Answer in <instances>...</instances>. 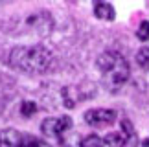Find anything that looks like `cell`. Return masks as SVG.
I'll use <instances>...</instances> for the list:
<instances>
[{
    "label": "cell",
    "mask_w": 149,
    "mask_h": 147,
    "mask_svg": "<svg viewBox=\"0 0 149 147\" xmlns=\"http://www.w3.org/2000/svg\"><path fill=\"white\" fill-rule=\"evenodd\" d=\"M103 144L109 145V147H123V145H127V136L120 131V132H109L105 140H103Z\"/></svg>",
    "instance_id": "cell-7"
},
{
    "label": "cell",
    "mask_w": 149,
    "mask_h": 147,
    "mask_svg": "<svg viewBox=\"0 0 149 147\" xmlns=\"http://www.w3.org/2000/svg\"><path fill=\"white\" fill-rule=\"evenodd\" d=\"M72 127V120L68 116H59V118H46L42 123H41V131L42 134H46V136H61L65 131Z\"/></svg>",
    "instance_id": "cell-4"
},
{
    "label": "cell",
    "mask_w": 149,
    "mask_h": 147,
    "mask_svg": "<svg viewBox=\"0 0 149 147\" xmlns=\"http://www.w3.org/2000/svg\"><path fill=\"white\" fill-rule=\"evenodd\" d=\"M85 121L90 127L101 129V127H109L116 121V110L112 109H90L85 112Z\"/></svg>",
    "instance_id": "cell-3"
},
{
    "label": "cell",
    "mask_w": 149,
    "mask_h": 147,
    "mask_svg": "<svg viewBox=\"0 0 149 147\" xmlns=\"http://www.w3.org/2000/svg\"><path fill=\"white\" fill-rule=\"evenodd\" d=\"M54 61V55L42 44L17 46L9 52V64L26 74H44Z\"/></svg>",
    "instance_id": "cell-1"
},
{
    "label": "cell",
    "mask_w": 149,
    "mask_h": 147,
    "mask_svg": "<svg viewBox=\"0 0 149 147\" xmlns=\"http://www.w3.org/2000/svg\"><path fill=\"white\" fill-rule=\"evenodd\" d=\"M136 64L142 70H149V46H144L138 50V53H136Z\"/></svg>",
    "instance_id": "cell-8"
},
{
    "label": "cell",
    "mask_w": 149,
    "mask_h": 147,
    "mask_svg": "<svg viewBox=\"0 0 149 147\" xmlns=\"http://www.w3.org/2000/svg\"><path fill=\"white\" fill-rule=\"evenodd\" d=\"M94 15L101 20H114V8L109 2H96L94 4Z\"/></svg>",
    "instance_id": "cell-6"
},
{
    "label": "cell",
    "mask_w": 149,
    "mask_h": 147,
    "mask_svg": "<svg viewBox=\"0 0 149 147\" xmlns=\"http://www.w3.org/2000/svg\"><path fill=\"white\" fill-rule=\"evenodd\" d=\"M105 144H103V140L100 136H96V134H90V136L83 138L81 144H79V147H103Z\"/></svg>",
    "instance_id": "cell-9"
},
{
    "label": "cell",
    "mask_w": 149,
    "mask_h": 147,
    "mask_svg": "<svg viewBox=\"0 0 149 147\" xmlns=\"http://www.w3.org/2000/svg\"><path fill=\"white\" fill-rule=\"evenodd\" d=\"M98 68L103 74L105 83L111 87V90H114V87H120L129 79V63L120 52L114 50H107L98 57Z\"/></svg>",
    "instance_id": "cell-2"
},
{
    "label": "cell",
    "mask_w": 149,
    "mask_h": 147,
    "mask_svg": "<svg viewBox=\"0 0 149 147\" xmlns=\"http://www.w3.org/2000/svg\"><path fill=\"white\" fill-rule=\"evenodd\" d=\"M37 112V103L35 101H24V103L20 105V114L24 118H30Z\"/></svg>",
    "instance_id": "cell-10"
},
{
    "label": "cell",
    "mask_w": 149,
    "mask_h": 147,
    "mask_svg": "<svg viewBox=\"0 0 149 147\" xmlns=\"http://www.w3.org/2000/svg\"><path fill=\"white\" fill-rule=\"evenodd\" d=\"M136 37H138L142 42H147L149 41V20L140 22L138 30H136Z\"/></svg>",
    "instance_id": "cell-11"
},
{
    "label": "cell",
    "mask_w": 149,
    "mask_h": 147,
    "mask_svg": "<svg viewBox=\"0 0 149 147\" xmlns=\"http://www.w3.org/2000/svg\"><path fill=\"white\" fill-rule=\"evenodd\" d=\"M22 142V136L15 129H6L0 131V147H19Z\"/></svg>",
    "instance_id": "cell-5"
}]
</instances>
